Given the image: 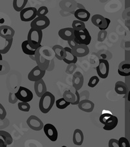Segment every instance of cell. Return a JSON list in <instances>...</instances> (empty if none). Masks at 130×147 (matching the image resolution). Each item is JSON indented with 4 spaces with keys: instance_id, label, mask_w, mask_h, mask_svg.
Returning a JSON list of instances; mask_svg holds the SVG:
<instances>
[{
    "instance_id": "18",
    "label": "cell",
    "mask_w": 130,
    "mask_h": 147,
    "mask_svg": "<svg viewBox=\"0 0 130 147\" xmlns=\"http://www.w3.org/2000/svg\"><path fill=\"white\" fill-rule=\"evenodd\" d=\"M74 16L77 20L82 21L83 22H87L90 18V14L85 9H78L74 13Z\"/></svg>"
},
{
    "instance_id": "16",
    "label": "cell",
    "mask_w": 130,
    "mask_h": 147,
    "mask_svg": "<svg viewBox=\"0 0 130 147\" xmlns=\"http://www.w3.org/2000/svg\"><path fill=\"white\" fill-rule=\"evenodd\" d=\"M15 31L14 29L7 25L0 26V36L5 39L13 38Z\"/></svg>"
},
{
    "instance_id": "6",
    "label": "cell",
    "mask_w": 130,
    "mask_h": 147,
    "mask_svg": "<svg viewBox=\"0 0 130 147\" xmlns=\"http://www.w3.org/2000/svg\"><path fill=\"white\" fill-rule=\"evenodd\" d=\"M36 16H36V9L35 7H26V8L25 7L20 12V20L22 22H31Z\"/></svg>"
},
{
    "instance_id": "8",
    "label": "cell",
    "mask_w": 130,
    "mask_h": 147,
    "mask_svg": "<svg viewBox=\"0 0 130 147\" xmlns=\"http://www.w3.org/2000/svg\"><path fill=\"white\" fill-rule=\"evenodd\" d=\"M98 76L102 79H106L109 73V64L108 61L104 59L99 60V64L96 67Z\"/></svg>"
},
{
    "instance_id": "3",
    "label": "cell",
    "mask_w": 130,
    "mask_h": 147,
    "mask_svg": "<svg viewBox=\"0 0 130 147\" xmlns=\"http://www.w3.org/2000/svg\"><path fill=\"white\" fill-rule=\"evenodd\" d=\"M91 22L95 26L99 28L100 30H106L111 23L110 19L105 18L101 14H94L91 17Z\"/></svg>"
},
{
    "instance_id": "25",
    "label": "cell",
    "mask_w": 130,
    "mask_h": 147,
    "mask_svg": "<svg viewBox=\"0 0 130 147\" xmlns=\"http://www.w3.org/2000/svg\"><path fill=\"white\" fill-rule=\"evenodd\" d=\"M53 51L55 53V57L59 60H63V59L65 57L66 53L65 49L60 45H55L53 46Z\"/></svg>"
},
{
    "instance_id": "28",
    "label": "cell",
    "mask_w": 130,
    "mask_h": 147,
    "mask_svg": "<svg viewBox=\"0 0 130 147\" xmlns=\"http://www.w3.org/2000/svg\"><path fill=\"white\" fill-rule=\"evenodd\" d=\"M28 0H13V8L16 12H20L25 8Z\"/></svg>"
},
{
    "instance_id": "41",
    "label": "cell",
    "mask_w": 130,
    "mask_h": 147,
    "mask_svg": "<svg viewBox=\"0 0 130 147\" xmlns=\"http://www.w3.org/2000/svg\"><path fill=\"white\" fill-rule=\"evenodd\" d=\"M109 147H119V141L116 139H111L109 141Z\"/></svg>"
},
{
    "instance_id": "35",
    "label": "cell",
    "mask_w": 130,
    "mask_h": 147,
    "mask_svg": "<svg viewBox=\"0 0 130 147\" xmlns=\"http://www.w3.org/2000/svg\"><path fill=\"white\" fill-rule=\"evenodd\" d=\"M99 82H100L99 78L96 76H92L90 78L89 82H88V86L90 88H94L98 84Z\"/></svg>"
},
{
    "instance_id": "13",
    "label": "cell",
    "mask_w": 130,
    "mask_h": 147,
    "mask_svg": "<svg viewBox=\"0 0 130 147\" xmlns=\"http://www.w3.org/2000/svg\"><path fill=\"white\" fill-rule=\"evenodd\" d=\"M58 35L64 40H70L74 38V30L72 28H65L61 29Z\"/></svg>"
},
{
    "instance_id": "33",
    "label": "cell",
    "mask_w": 130,
    "mask_h": 147,
    "mask_svg": "<svg viewBox=\"0 0 130 147\" xmlns=\"http://www.w3.org/2000/svg\"><path fill=\"white\" fill-rule=\"evenodd\" d=\"M112 115V114L111 113V111H107V110H104V111H102V115H100V119H99L100 122H101L102 124H104L105 121H106V120L109 118L110 116H111Z\"/></svg>"
},
{
    "instance_id": "42",
    "label": "cell",
    "mask_w": 130,
    "mask_h": 147,
    "mask_svg": "<svg viewBox=\"0 0 130 147\" xmlns=\"http://www.w3.org/2000/svg\"><path fill=\"white\" fill-rule=\"evenodd\" d=\"M75 100L74 102H73L71 104V105H73V106H75V105H77L80 102V94L78 92V90H75Z\"/></svg>"
},
{
    "instance_id": "44",
    "label": "cell",
    "mask_w": 130,
    "mask_h": 147,
    "mask_svg": "<svg viewBox=\"0 0 130 147\" xmlns=\"http://www.w3.org/2000/svg\"><path fill=\"white\" fill-rule=\"evenodd\" d=\"M7 146L6 145L5 143L3 142V141L2 139H0V147H7Z\"/></svg>"
},
{
    "instance_id": "4",
    "label": "cell",
    "mask_w": 130,
    "mask_h": 147,
    "mask_svg": "<svg viewBox=\"0 0 130 147\" xmlns=\"http://www.w3.org/2000/svg\"><path fill=\"white\" fill-rule=\"evenodd\" d=\"M50 25V20L47 16H36L31 21V28H34L42 31Z\"/></svg>"
},
{
    "instance_id": "22",
    "label": "cell",
    "mask_w": 130,
    "mask_h": 147,
    "mask_svg": "<svg viewBox=\"0 0 130 147\" xmlns=\"http://www.w3.org/2000/svg\"><path fill=\"white\" fill-rule=\"evenodd\" d=\"M66 53L65 57L63 59V61L68 65L75 64L77 61V57L73 54L72 52V49L69 47L64 48Z\"/></svg>"
},
{
    "instance_id": "36",
    "label": "cell",
    "mask_w": 130,
    "mask_h": 147,
    "mask_svg": "<svg viewBox=\"0 0 130 147\" xmlns=\"http://www.w3.org/2000/svg\"><path fill=\"white\" fill-rule=\"evenodd\" d=\"M48 13V9L46 6H42L36 9V16H44Z\"/></svg>"
},
{
    "instance_id": "20",
    "label": "cell",
    "mask_w": 130,
    "mask_h": 147,
    "mask_svg": "<svg viewBox=\"0 0 130 147\" xmlns=\"http://www.w3.org/2000/svg\"><path fill=\"white\" fill-rule=\"evenodd\" d=\"M78 107L82 111L91 113L94 108V104L89 100H83L77 104Z\"/></svg>"
},
{
    "instance_id": "39",
    "label": "cell",
    "mask_w": 130,
    "mask_h": 147,
    "mask_svg": "<svg viewBox=\"0 0 130 147\" xmlns=\"http://www.w3.org/2000/svg\"><path fill=\"white\" fill-rule=\"evenodd\" d=\"M7 117V111L4 106L0 104V119L4 120Z\"/></svg>"
},
{
    "instance_id": "23",
    "label": "cell",
    "mask_w": 130,
    "mask_h": 147,
    "mask_svg": "<svg viewBox=\"0 0 130 147\" xmlns=\"http://www.w3.org/2000/svg\"><path fill=\"white\" fill-rule=\"evenodd\" d=\"M84 141V135L80 129H75L73 134V143L77 146H82Z\"/></svg>"
},
{
    "instance_id": "27",
    "label": "cell",
    "mask_w": 130,
    "mask_h": 147,
    "mask_svg": "<svg viewBox=\"0 0 130 147\" xmlns=\"http://www.w3.org/2000/svg\"><path fill=\"white\" fill-rule=\"evenodd\" d=\"M0 139H2L7 146L11 145L13 143V139L9 132L4 130H0Z\"/></svg>"
},
{
    "instance_id": "24",
    "label": "cell",
    "mask_w": 130,
    "mask_h": 147,
    "mask_svg": "<svg viewBox=\"0 0 130 147\" xmlns=\"http://www.w3.org/2000/svg\"><path fill=\"white\" fill-rule=\"evenodd\" d=\"M115 90L118 94L124 95L127 92V87L124 82L119 81L115 83Z\"/></svg>"
},
{
    "instance_id": "17",
    "label": "cell",
    "mask_w": 130,
    "mask_h": 147,
    "mask_svg": "<svg viewBox=\"0 0 130 147\" xmlns=\"http://www.w3.org/2000/svg\"><path fill=\"white\" fill-rule=\"evenodd\" d=\"M34 89H35L36 96L40 98L46 92H47V87H46L44 81L42 79L35 82Z\"/></svg>"
},
{
    "instance_id": "11",
    "label": "cell",
    "mask_w": 130,
    "mask_h": 147,
    "mask_svg": "<svg viewBox=\"0 0 130 147\" xmlns=\"http://www.w3.org/2000/svg\"><path fill=\"white\" fill-rule=\"evenodd\" d=\"M43 129L46 137H47L51 141L55 142L57 140L58 131L55 126H53V125L51 124H46L45 125H44Z\"/></svg>"
},
{
    "instance_id": "26",
    "label": "cell",
    "mask_w": 130,
    "mask_h": 147,
    "mask_svg": "<svg viewBox=\"0 0 130 147\" xmlns=\"http://www.w3.org/2000/svg\"><path fill=\"white\" fill-rule=\"evenodd\" d=\"M22 50L26 55H35L36 52V49H34L29 45L28 40H24L22 43Z\"/></svg>"
},
{
    "instance_id": "14",
    "label": "cell",
    "mask_w": 130,
    "mask_h": 147,
    "mask_svg": "<svg viewBox=\"0 0 130 147\" xmlns=\"http://www.w3.org/2000/svg\"><path fill=\"white\" fill-rule=\"evenodd\" d=\"M72 52L77 57H83L89 53V48L88 46L78 45L74 48L72 49Z\"/></svg>"
},
{
    "instance_id": "7",
    "label": "cell",
    "mask_w": 130,
    "mask_h": 147,
    "mask_svg": "<svg viewBox=\"0 0 130 147\" xmlns=\"http://www.w3.org/2000/svg\"><path fill=\"white\" fill-rule=\"evenodd\" d=\"M74 37L79 42V45H89L92 40L91 35L87 28L82 31H74Z\"/></svg>"
},
{
    "instance_id": "29",
    "label": "cell",
    "mask_w": 130,
    "mask_h": 147,
    "mask_svg": "<svg viewBox=\"0 0 130 147\" xmlns=\"http://www.w3.org/2000/svg\"><path fill=\"white\" fill-rule=\"evenodd\" d=\"M72 26V28L74 31H82L86 28L85 22H83L82 21L77 20H75L73 21Z\"/></svg>"
},
{
    "instance_id": "5",
    "label": "cell",
    "mask_w": 130,
    "mask_h": 147,
    "mask_svg": "<svg viewBox=\"0 0 130 147\" xmlns=\"http://www.w3.org/2000/svg\"><path fill=\"white\" fill-rule=\"evenodd\" d=\"M15 94L18 100L22 102H31L33 98V94L31 90L24 87H20L18 90Z\"/></svg>"
},
{
    "instance_id": "32",
    "label": "cell",
    "mask_w": 130,
    "mask_h": 147,
    "mask_svg": "<svg viewBox=\"0 0 130 147\" xmlns=\"http://www.w3.org/2000/svg\"><path fill=\"white\" fill-rule=\"evenodd\" d=\"M13 43V38L5 39V46L3 49H0V53L1 54H6L11 50V46Z\"/></svg>"
},
{
    "instance_id": "30",
    "label": "cell",
    "mask_w": 130,
    "mask_h": 147,
    "mask_svg": "<svg viewBox=\"0 0 130 147\" xmlns=\"http://www.w3.org/2000/svg\"><path fill=\"white\" fill-rule=\"evenodd\" d=\"M63 98L65 99L66 101H67L68 102L70 103V104L74 102L75 100V94H73V92H72L70 90H65L63 93Z\"/></svg>"
},
{
    "instance_id": "19",
    "label": "cell",
    "mask_w": 130,
    "mask_h": 147,
    "mask_svg": "<svg viewBox=\"0 0 130 147\" xmlns=\"http://www.w3.org/2000/svg\"><path fill=\"white\" fill-rule=\"evenodd\" d=\"M118 123H119V119H118L117 117L115 116V115H112L110 116L106 121H105L104 123V126L103 127L104 130L106 131H110L112 129H115L117 126Z\"/></svg>"
},
{
    "instance_id": "10",
    "label": "cell",
    "mask_w": 130,
    "mask_h": 147,
    "mask_svg": "<svg viewBox=\"0 0 130 147\" xmlns=\"http://www.w3.org/2000/svg\"><path fill=\"white\" fill-rule=\"evenodd\" d=\"M27 124L34 131H40L43 129L44 124L42 121L35 115H31L27 119Z\"/></svg>"
},
{
    "instance_id": "38",
    "label": "cell",
    "mask_w": 130,
    "mask_h": 147,
    "mask_svg": "<svg viewBox=\"0 0 130 147\" xmlns=\"http://www.w3.org/2000/svg\"><path fill=\"white\" fill-rule=\"evenodd\" d=\"M8 100H9V102L10 103V104H16L17 101H18V99H17L16 96H15V94H14V93H13V92H10L9 94Z\"/></svg>"
},
{
    "instance_id": "12",
    "label": "cell",
    "mask_w": 130,
    "mask_h": 147,
    "mask_svg": "<svg viewBox=\"0 0 130 147\" xmlns=\"http://www.w3.org/2000/svg\"><path fill=\"white\" fill-rule=\"evenodd\" d=\"M46 70H42L38 66H36L28 74V80L33 82H36L38 80H42L46 74Z\"/></svg>"
},
{
    "instance_id": "1",
    "label": "cell",
    "mask_w": 130,
    "mask_h": 147,
    "mask_svg": "<svg viewBox=\"0 0 130 147\" xmlns=\"http://www.w3.org/2000/svg\"><path fill=\"white\" fill-rule=\"evenodd\" d=\"M55 96L50 92H46L40 97L39 101V109L42 113L46 114L50 111L55 104Z\"/></svg>"
},
{
    "instance_id": "37",
    "label": "cell",
    "mask_w": 130,
    "mask_h": 147,
    "mask_svg": "<svg viewBox=\"0 0 130 147\" xmlns=\"http://www.w3.org/2000/svg\"><path fill=\"white\" fill-rule=\"evenodd\" d=\"M119 147H130L129 142L126 138H121L119 140Z\"/></svg>"
},
{
    "instance_id": "46",
    "label": "cell",
    "mask_w": 130,
    "mask_h": 147,
    "mask_svg": "<svg viewBox=\"0 0 130 147\" xmlns=\"http://www.w3.org/2000/svg\"><path fill=\"white\" fill-rule=\"evenodd\" d=\"M61 147H67V146H62Z\"/></svg>"
},
{
    "instance_id": "21",
    "label": "cell",
    "mask_w": 130,
    "mask_h": 147,
    "mask_svg": "<svg viewBox=\"0 0 130 147\" xmlns=\"http://www.w3.org/2000/svg\"><path fill=\"white\" fill-rule=\"evenodd\" d=\"M118 73L120 76L127 77L130 76V64L129 61H124L120 63L118 68Z\"/></svg>"
},
{
    "instance_id": "31",
    "label": "cell",
    "mask_w": 130,
    "mask_h": 147,
    "mask_svg": "<svg viewBox=\"0 0 130 147\" xmlns=\"http://www.w3.org/2000/svg\"><path fill=\"white\" fill-rule=\"evenodd\" d=\"M55 104H56V107H57L58 109H64L67 108L68 106H69L70 105V103L66 101L63 98H59L57 100H56Z\"/></svg>"
},
{
    "instance_id": "15",
    "label": "cell",
    "mask_w": 130,
    "mask_h": 147,
    "mask_svg": "<svg viewBox=\"0 0 130 147\" xmlns=\"http://www.w3.org/2000/svg\"><path fill=\"white\" fill-rule=\"evenodd\" d=\"M84 83V78L80 72H75L73 75L72 85L75 90H79L82 89Z\"/></svg>"
},
{
    "instance_id": "43",
    "label": "cell",
    "mask_w": 130,
    "mask_h": 147,
    "mask_svg": "<svg viewBox=\"0 0 130 147\" xmlns=\"http://www.w3.org/2000/svg\"><path fill=\"white\" fill-rule=\"evenodd\" d=\"M76 68V66L75 65V64H70L68 65V67L67 68V72L68 74H72L74 70Z\"/></svg>"
},
{
    "instance_id": "34",
    "label": "cell",
    "mask_w": 130,
    "mask_h": 147,
    "mask_svg": "<svg viewBox=\"0 0 130 147\" xmlns=\"http://www.w3.org/2000/svg\"><path fill=\"white\" fill-rule=\"evenodd\" d=\"M18 109L22 111L29 112L31 109V106L28 102H19L18 104Z\"/></svg>"
},
{
    "instance_id": "45",
    "label": "cell",
    "mask_w": 130,
    "mask_h": 147,
    "mask_svg": "<svg viewBox=\"0 0 130 147\" xmlns=\"http://www.w3.org/2000/svg\"><path fill=\"white\" fill-rule=\"evenodd\" d=\"M3 61V56H2L1 53H0V61Z\"/></svg>"
},
{
    "instance_id": "9",
    "label": "cell",
    "mask_w": 130,
    "mask_h": 147,
    "mask_svg": "<svg viewBox=\"0 0 130 147\" xmlns=\"http://www.w3.org/2000/svg\"><path fill=\"white\" fill-rule=\"evenodd\" d=\"M41 47L36 49L35 54L34 55V58H35V60L36 61V64H37L38 67L41 68L42 70H48V68L50 67V61L42 56L40 53Z\"/></svg>"
},
{
    "instance_id": "2",
    "label": "cell",
    "mask_w": 130,
    "mask_h": 147,
    "mask_svg": "<svg viewBox=\"0 0 130 147\" xmlns=\"http://www.w3.org/2000/svg\"><path fill=\"white\" fill-rule=\"evenodd\" d=\"M43 37L42 31L34 28H31L28 35V42L29 45L34 49L41 47V42Z\"/></svg>"
},
{
    "instance_id": "40",
    "label": "cell",
    "mask_w": 130,
    "mask_h": 147,
    "mask_svg": "<svg viewBox=\"0 0 130 147\" xmlns=\"http://www.w3.org/2000/svg\"><path fill=\"white\" fill-rule=\"evenodd\" d=\"M68 45H69V48H70L71 49L74 48L75 46H77L78 45H79V42L77 40V39L75 37H74V38L72 39V40H68Z\"/></svg>"
}]
</instances>
